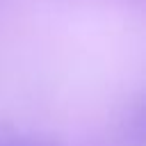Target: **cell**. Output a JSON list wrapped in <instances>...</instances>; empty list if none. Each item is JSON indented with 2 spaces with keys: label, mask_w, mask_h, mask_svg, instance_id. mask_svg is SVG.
<instances>
[{
  "label": "cell",
  "mask_w": 146,
  "mask_h": 146,
  "mask_svg": "<svg viewBox=\"0 0 146 146\" xmlns=\"http://www.w3.org/2000/svg\"><path fill=\"white\" fill-rule=\"evenodd\" d=\"M0 146H57V141L43 135H27V132L0 128Z\"/></svg>",
  "instance_id": "6da1fadb"
}]
</instances>
